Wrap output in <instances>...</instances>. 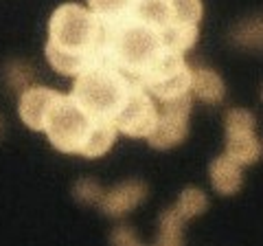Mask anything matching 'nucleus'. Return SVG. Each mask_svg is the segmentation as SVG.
<instances>
[{
  "instance_id": "nucleus-1",
  "label": "nucleus",
  "mask_w": 263,
  "mask_h": 246,
  "mask_svg": "<svg viewBox=\"0 0 263 246\" xmlns=\"http://www.w3.org/2000/svg\"><path fill=\"white\" fill-rule=\"evenodd\" d=\"M105 22L90 7L86 9L77 3H64L48 20L44 53L60 75L77 77L105 62Z\"/></svg>"
},
{
  "instance_id": "nucleus-2",
  "label": "nucleus",
  "mask_w": 263,
  "mask_h": 246,
  "mask_svg": "<svg viewBox=\"0 0 263 246\" xmlns=\"http://www.w3.org/2000/svg\"><path fill=\"white\" fill-rule=\"evenodd\" d=\"M44 132L51 145L62 154L99 159L110 152L119 130L112 121L90 114L70 95H62L48 114Z\"/></svg>"
},
{
  "instance_id": "nucleus-3",
  "label": "nucleus",
  "mask_w": 263,
  "mask_h": 246,
  "mask_svg": "<svg viewBox=\"0 0 263 246\" xmlns=\"http://www.w3.org/2000/svg\"><path fill=\"white\" fill-rule=\"evenodd\" d=\"M105 29H108L105 62H110L134 81H141L147 68L167 48L158 31L138 13L127 20L105 24Z\"/></svg>"
},
{
  "instance_id": "nucleus-4",
  "label": "nucleus",
  "mask_w": 263,
  "mask_h": 246,
  "mask_svg": "<svg viewBox=\"0 0 263 246\" xmlns=\"http://www.w3.org/2000/svg\"><path fill=\"white\" fill-rule=\"evenodd\" d=\"M132 84L134 79H129L110 62H103L75 77L70 97L95 117L114 121L129 97Z\"/></svg>"
},
{
  "instance_id": "nucleus-5",
  "label": "nucleus",
  "mask_w": 263,
  "mask_h": 246,
  "mask_svg": "<svg viewBox=\"0 0 263 246\" xmlns=\"http://www.w3.org/2000/svg\"><path fill=\"white\" fill-rule=\"evenodd\" d=\"M202 13V0H143L138 7V15L158 31L164 46L182 53L197 42Z\"/></svg>"
},
{
  "instance_id": "nucleus-6",
  "label": "nucleus",
  "mask_w": 263,
  "mask_h": 246,
  "mask_svg": "<svg viewBox=\"0 0 263 246\" xmlns=\"http://www.w3.org/2000/svg\"><path fill=\"white\" fill-rule=\"evenodd\" d=\"M191 79L193 68L184 60V53L164 48L141 77V84L156 97V101H171L191 93Z\"/></svg>"
},
{
  "instance_id": "nucleus-7",
  "label": "nucleus",
  "mask_w": 263,
  "mask_h": 246,
  "mask_svg": "<svg viewBox=\"0 0 263 246\" xmlns=\"http://www.w3.org/2000/svg\"><path fill=\"white\" fill-rule=\"evenodd\" d=\"M160 106H156V97L147 90L141 81H134L129 90V97L123 103V108L114 117V126L121 134L132 138H149L158 123Z\"/></svg>"
},
{
  "instance_id": "nucleus-8",
  "label": "nucleus",
  "mask_w": 263,
  "mask_h": 246,
  "mask_svg": "<svg viewBox=\"0 0 263 246\" xmlns=\"http://www.w3.org/2000/svg\"><path fill=\"white\" fill-rule=\"evenodd\" d=\"M191 93L171 101H160V114L154 132L147 138L154 150H171L180 145L189 134V114H191Z\"/></svg>"
},
{
  "instance_id": "nucleus-9",
  "label": "nucleus",
  "mask_w": 263,
  "mask_h": 246,
  "mask_svg": "<svg viewBox=\"0 0 263 246\" xmlns=\"http://www.w3.org/2000/svg\"><path fill=\"white\" fill-rule=\"evenodd\" d=\"M226 154H230L241 165H252L261 159V141L254 134V117L243 108L226 112Z\"/></svg>"
},
{
  "instance_id": "nucleus-10",
  "label": "nucleus",
  "mask_w": 263,
  "mask_h": 246,
  "mask_svg": "<svg viewBox=\"0 0 263 246\" xmlns=\"http://www.w3.org/2000/svg\"><path fill=\"white\" fill-rule=\"evenodd\" d=\"M62 99V93H57L53 88H44V86H31L22 93L20 97V119L24 121V126L37 132H44L46 119L51 114L53 106Z\"/></svg>"
},
{
  "instance_id": "nucleus-11",
  "label": "nucleus",
  "mask_w": 263,
  "mask_h": 246,
  "mask_svg": "<svg viewBox=\"0 0 263 246\" xmlns=\"http://www.w3.org/2000/svg\"><path fill=\"white\" fill-rule=\"evenodd\" d=\"M147 198V187L138 180H129V183H121L119 187L105 191L99 200V207L105 216H112V218H119V216H125L132 209H136L138 204Z\"/></svg>"
},
{
  "instance_id": "nucleus-12",
  "label": "nucleus",
  "mask_w": 263,
  "mask_h": 246,
  "mask_svg": "<svg viewBox=\"0 0 263 246\" xmlns=\"http://www.w3.org/2000/svg\"><path fill=\"white\" fill-rule=\"evenodd\" d=\"M241 163L235 161L230 154H221L211 163V185L213 189L221 196H233L241 189L243 174H241Z\"/></svg>"
},
{
  "instance_id": "nucleus-13",
  "label": "nucleus",
  "mask_w": 263,
  "mask_h": 246,
  "mask_svg": "<svg viewBox=\"0 0 263 246\" xmlns=\"http://www.w3.org/2000/svg\"><path fill=\"white\" fill-rule=\"evenodd\" d=\"M193 68V79H191V95L195 99L204 103H217L224 99L226 88L224 81L215 71L204 68V66H191Z\"/></svg>"
},
{
  "instance_id": "nucleus-14",
  "label": "nucleus",
  "mask_w": 263,
  "mask_h": 246,
  "mask_svg": "<svg viewBox=\"0 0 263 246\" xmlns=\"http://www.w3.org/2000/svg\"><path fill=\"white\" fill-rule=\"evenodd\" d=\"M141 3L143 0H88V7L105 24H114L136 15Z\"/></svg>"
},
{
  "instance_id": "nucleus-15",
  "label": "nucleus",
  "mask_w": 263,
  "mask_h": 246,
  "mask_svg": "<svg viewBox=\"0 0 263 246\" xmlns=\"http://www.w3.org/2000/svg\"><path fill=\"white\" fill-rule=\"evenodd\" d=\"M186 220H182L178 216V211L171 207L167 209L160 216V229H158V237L156 242L158 244H167V246H174L182 242V224Z\"/></svg>"
},
{
  "instance_id": "nucleus-16",
  "label": "nucleus",
  "mask_w": 263,
  "mask_h": 246,
  "mask_svg": "<svg viewBox=\"0 0 263 246\" xmlns=\"http://www.w3.org/2000/svg\"><path fill=\"white\" fill-rule=\"evenodd\" d=\"M206 207H209L206 196H204L200 189H193V187L180 194L178 202L174 204V209L178 211V216L182 220H191L195 216H202V213L206 211Z\"/></svg>"
}]
</instances>
